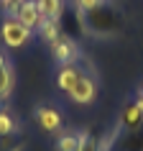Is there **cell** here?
I'll return each mask as SVG.
<instances>
[{
	"label": "cell",
	"mask_w": 143,
	"mask_h": 151,
	"mask_svg": "<svg viewBox=\"0 0 143 151\" xmlns=\"http://www.w3.org/2000/svg\"><path fill=\"white\" fill-rule=\"evenodd\" d=\"M36 3L44 18H61V13L66 10V0H36Z\"/></svg>",
	"instance_id": "cell-15"
},
{
	"label": "cell",
	"mask_w": 143,
	"mask_h": 151,
	"mask_svg": "<svg viewBox=\"0 0 143 151\" xmlns=\"http://www.w3.org/2000/svg\"><path fill=\"white\" fill-rule=\"evenodd\" d=\"M66 95H69L72 103H77V105H89V103H95V97H97V77L92 74V67L82 74L79 82H77V85H74Z\"/></svg>",
	"instance_id": "cell-5"
},
{
	"label": "cell",
	"mask_w": 143,
	"mask_h": 151,
	"mask_svg": "<svg viewBox=\"0 0 143 151\" xmlns=\"http://www.w3.org/2000/svg\"><path fill=\"white\" fill-rule=\"evenodd\" d=\"M13 85H16V77H13V67H10V62L0 64V108L8 105L10 95H13Z\"/></svg>",
	"instance_id": "cell-10"
},
{
	"label": "cell",
	"mask_w": 143,
	"mask_h": 151,
	"mask_svg": "<svg viewBox=\"0 0 143 151\" xmlns=\"http://www.w3.org/2000/svg\"><path fill=\"white\" fill-rule=\"evenodd\" d=\"M51 49V56L54 62L61 67V64H74V62H82V49H79V41L72 39V36H59L49 44Z\"/></svg>",
	"instance_id": "cell-4"
},
{
	"label": "cell",
	"mask_w": 143,
	"mask_h": 151,
	"mask_svg": "<svg viewBox=\"0 0 143 151\" xmlns=\"http://www.w3.org/2000/svg\"><path fill=\"white\" fill-rule=\"evenodd\" d=\"M31 28L26 23H21L16 16H5L3 18V23H0V39H3V44L8 49H21L28 44V39H31Z\"/></svg>",
	"instance_id": "cell-3"
},
{
	"label": "cell",
	"mask_w": 143,
	"mask_h": 151,
	"mask_svg": "<svg viewBox=\"0 0 143 151\" xmlns=\"http://www.w3.org/2000/svg\"><path fill=\"white\" fill-rule=\"evenodd\" d=\"M87 69H89V67H87V64H82V62L61 64V67H59V74H56V85H59L64 92H69V90L79 82V77H82Z\"/></svg>",
	"instance_id": "cell-7"
},
{
	"label": "cell",
	"mask_w": 143,
	"mask_h": 151,
	"mask_svg": "<svg viewBox=\"0 0 143 151\" xmlns=\"http://www.w3.org/2000/svg\"><path fill=\"white\" fill-rule=\"evenodd\" d=\"M107 146V136L100 133V131H82V143L77 151H105Z\"/></svg>",
	"instance_id": "cell-11"
},
{
	"label": "cell",
	"mask_w": 143,
	"mask_h": 151,
	"mask_svg": "<svg viewBox=\"0 0 143 151\" xmlns=\"http://www.w3.org/2000/svg\"><path fill=\"white\" fill-rule=\"evenodd\" d=\"M84 18V31L95 39H115L125 31V16L115 0H102L100 5L82 13Z\"/></svg>",
	"instance_id": "cell-1"
},
{
	"label": "cell",
	"mask_w": 143,
	"mask_h": 151,
	"mask_svg": "<svg viewBox=\"0 0 143 151\" xmlns=\"http://www.w3.org/2000/svg\"><path fill=\"white\" fill-rule=\"evenodd\" d=\"M138 95H143V87H141V90H138Z\"/></svg>",
	"instance_id": "cell-19"
},
{
	"label": "cell",
	"mask_w": 143,
	"mask_h": 151,
	"mask_svg": "<svg viewBox=\"0 0 143 151\" xmlns=\"http://www.w3.org/2000/svg\"><path fill=\"white\" fill-rule=\"evenodd\" d=\"M102 0H74V8L79 10V13H84V10H89V8H95V5H100Z\"/></svg>",
	"instance_id": "cell-18"
},
{
	"label": "cell",
	"mask_w": 143,
	"mask_h": 151,
	"mask_svg": "<svg viewBox=\"0 0 143 151\" xmlns=\"http://www.w3.org/2000/svg\"><path fill=\"white\" fill-rule=\"evenodd\" d=\"M16 18L21 21V23H26L31 31H39L41 23L46 21L36 0H23V3H21V8H18V13H16Z\"/></svg>",
	"instance_id": "cell-8"
},
{
	"label": "cell",
	"mask_w": 143,
	"mask_h": 151,
	"mask_svg": "<svg viewBox=\"0 0 143 151\" xmlns=\"http://www.w3.org/2000/svg\"><path fill=\"white\" fill-rule=\"evenodd\" d=\"M39 36L46 44H51L54 39H59V36H64V31H61V23H59V18H46L44 23H41V28H39Z\"/></svg>",
	"instance_id": "cell-14"
},
{
	"label": "cell",
	"mask_w": 143,
	"mask_h": 151,
	"mask_svg": "<svg viewBox=\"0 0 143 151\" xmlns=\"http://www.w3.org/2000/svg\"><path fill=\"white\" fill-rule=\"evenodd\" d=\"M21 3H23V0H0V8H3L5 16H16L18 8H21Z\"/></svg>",
	"instance_id": "cell-17"
},
{
	"label": "cell",
	"mask_w": 143,
	"mask_h": 151,
	"mask_svg": "<svg viewBox=\"0 0 143 151\" xmlns=\"http://www.w3.org/2000/svg\"><path fill=\"white\" fill-rule=\"evenodd\" d=\"M23 146H26V136L21 131L10 136H0V151H21Z\"/></svg>",
	"instance_id": "cell-16"
},
{
	"label": "cell",
	"mask_w": 143,
	"mask_h": 151,
	"mask_svg": "<svg viewBox=\"0 0 143 151\" xmlns=\"http://www.w3.org/2000/svg\"><path fill=\"white\" fill-rule=\"evenodd\" d=\"M143 126V108L138 105V100H128L120 110L118 128H141Z\"/></svg>",
	"instance_id": "cell-9"
},
{
	"label": "cell",
	"mask_w": 143,
	"mask_h": 151,
	"mask_svg": "<svg viewBox=\"0 0 143 151\" xmlns=\"http://www.w3.org/2000/svg\"><path fill=\"white\" fill-rule=\"evenodd\" d=\"M36 123H39L41 131H46L51 136L64 131V118H61V113H59L56 105H39L36 108Z\"/></svg>",
	"instance_id": "cell-6"
},
{
	"label": "cell",
	"mask_w": 143,
	"mask_h": 151,
	"mask_svg": "<svg viewBox=\"0 0 143 151\" xmlns=\"http://www.w3.org/2000/svg\"><path fill=\"white\" fill-rule=\"evenodd\" d=\"M105 151H143V126L141 128H115L107 136Z\"/></svg>",
	"instance_id": "cell-2"
},
{
	"label": "cell",
	"mask_w": 143,
	"mask_h": 151,
	"mask_svg": "<svg viewBox=\"0 0 143 151\" xmlns=\"http://www.w3.org/2000/svg\"><path fill=\"white\" fill-rule=\"evenodd\" d=\"M21 126H18V118L13 115L8 105H3L0 108V136H10V133H18Z\"/></svg>",
	"instance_id": "cell-13"
},
{
	"label": "cell",
	"mask_w": 143,
	"mask_h": 151,
	"mask_svg": "<svg viewBox=\"0 0 143 151\" xmlns=\"http://www.w3.org/2000/svg\"><path fill=\"white\" fill-rule=\"evenodd\" d=\"M82 143V131H61L56 133V151H77Z\"/></svg>",
	"instance_id": "cell-12"
}]
</instances>
